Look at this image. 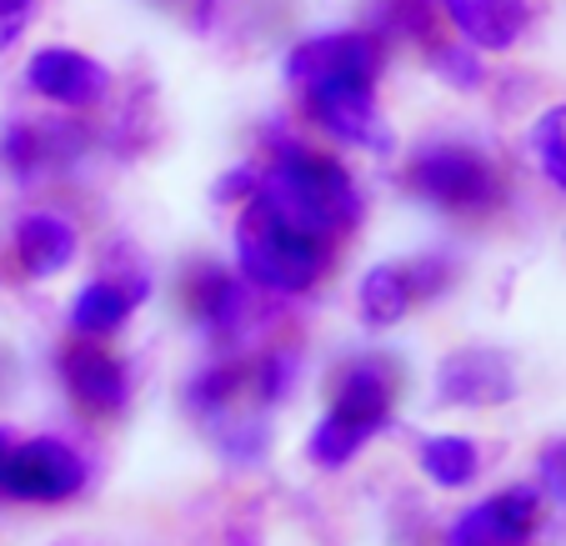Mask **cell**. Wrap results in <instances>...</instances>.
Instances as JSON below:
<instances>
[{"label":"cell","mask_w":566,"mask_h":546,"mask_svg":"<svg viewBox=\"0 0 566 546\" xmlns=\"http://www.w3.org/2000/svg\"><path fill=\"white\" fill-rule=\"evenodd\" d=\"M256 196L266 206H276L286 221H296L301 231L326 237V241L356 231L366 216V201H361V191H356L352 171H346L336 156L296 146V140L276 146V161L261 171Z\"/></svg>","instance_id":"obj_1"},{"label":"cell","mask_w":566,"mask_h":546,"mask_svg":"<svg viewBox=\"0 0 566 546\" xmlns=\"http://www.w3.org/2000/svg\"><path fill=\"white\" fill-rule=\"evenodd\" d=\"M231 251L235 271L251 281V291H271V296H306L332 271V241L301 231L261 196H251L235 211Z\"/></svg>","instance_id":"obj_2"},{"label":"cell","mask_w":566,"mask_h":546,"mask_svg":"<svg viewBox=\"0 0 566 546\" xmlns=\"http://www.w3.org/2000/svg\"><path fill=\"white\" fill-rule=\"evenodd\" d=\"M396 411V371L381 356H356L336 371L332 407L306 431V461L316 472H342L361 456L366 441L391 427Z\"/></svg>","instance_id":"obj_3"},{"label":"cell","mask_w":566,"mask_h":546,"mask_svg":"<svg viewBox=\"0 0 566 546\" xmlns=\"http://www.w3.org/2000/svg\"><path fill=\"white\" fill-rule=\"evenodd\" d=\"M401 186L447 216H486L506 201V176L496 171V161L476 146H461V140L421 146L407 161Z\"/></svg>","instance_id":"obj_4"},{"label":"cell","mask_w":566,"mask_h":546,"mask_svg":"<svg viewBox=\"0 0 566 546\" xmlns=\"http://www.w3.org/2000/svg\"><path fill=\"white\" fill-rule=\"evenodd\" d=\"M91 482L86 456L61 437H25L11 441L6 466H0V502H31V506H61L81 496Z\"/></svg>","instance_id":"obj_5"},{"label":"cell","mask_w":566,"mask_h":546,"mask_svg":"<svg viewBox=\"0 0 566 546\" xmlns=\"http://www.w3.org/2000/svg\"><path fill=\"white\" fill-rule=\"evenodd\" d=\"M546 496L536 482H512L502 492L481 496L476 506L447 526V546H532L542 532Z\"/></svg>","instance_id":"obj_6"},{"label":"cell","mask_w":566,"mask_h":546,"mask_svg":"<svg viewBox=\"0 0 566 546\" xmlns=\"http://www.w3.org/2000/svg\"><path fill=\"white\" fill-rule=\"evenodd\" d=\"M381 65H386V45L376 31H332V35H311L286 55V81L296 91L326 86V81H366V86H376Z\"/></svg>","instance_id":"obj_7"},{"label":"cell","mask_w":566,"mask_h":546,"mask_svg":"<svg viewBox=\"0 0 566 546\" xmlns=\"http://www.w3.org/2000/svg\"><path fill=\"white\" fill-rule=\"evenodd\" d=\"M301 106H306V116L316 120L326 136L346 140V146L376 150V156H386V150L396 146L391 120L381 116L376 91L366 86V81H326V86H306L301 91Z\"/></svg>","instance_id":"obj_8"},{"label":"cell","mask_w":566,"mask_h":546,"mask_svg":"<svg viewBox=\"0 0 566 546\" xmlns=\"http://www.w3.org/2000/svg\"><path fill=\"white\" fill-rule=\"evenodd\" d=\"M522 391L516 361L496 346H461V351L441 356L437 366V401L441 407H506Z\"/></svg>","instance_id":"obj_9"},{"label":"cell","mask_w":566,"mask_h":546,"mask_svg":"<svg viewBox=\"0 0 566 546\" xmlns=\"http://www.w3.org/2000/svg\"><path fill=\"white\" fill-rule=\"evenodd\" d=\"M61 381L75 407L101 421L120 417L130 401V366L116 351H106V342H91V336H75L61 346Z\"/></svg>","instance_id":"obj_10"},{"label":"cell","mask_w":566,"mask_h":546,"mask_svg":"<svg viewBox=\"0 0 566 546\" xmlns=\"http://www.w3.org/2000/svg\"><path fill=\"white\" fill-rule=\"evenodd\" d=\"M25 86L61 111H86L111 96V71L75 45H41L25 65Z\"/></svg>","instance_id":"obj_11"},{"label":"cell","mask_w":566,"mask_h":546,"mask_svg":"<svg viewBox=\"0 0 566 546\" xmlns=\"http://www.w3.org/2000/svg\"><path fill=\"white\" fill-rule=\"evenodd\" d=\"M181 301L191 311V322L201 326L211 342H231L247 332L251 322V281L241 271H226L216 261H196L181 281Z\"/></svg>","instance_id":"obj_12"},{"label":"cell","mask_w":566,"mask_h":546,"mask_svg":"<svg viewBox=\"0 0 566 546\" xmlns=\"http://www.w3.org/2000/svg\"><path fill=\"white\" fill-rule=\"evenodd\" d=\"M75 150H81L75 126H35V120L0 126V171L21 186L41 181L45 171H61L65 161H75Z\"/></svg>","instance_id":"obj_13"},{"label":"cell","mask_w":566,"mask_h":546,"mask_svg":"<svg viewBox=\"0 0 566 546\" xmlns=\"http://www.w3.org/2000/svg\"><path fill=\"white\" fill-rule=\"evenodd\" d=\"M146 296H150L146 276H96V281H86L71 301V316H65V322H71V336L106 342V336H116L120 326L146 306Z\"/></svg>","instance_id":"obj_14"},{"label":"cell","mask_w":566,"mask_h":546,"mask_svg":"<svg viewBox=\"0 0 566 546\" xmlns=\"http://www.w3.org/2000/svg\"><path fill=\"white\" fill-rule=\"evenodd\" d=\"M11 251H15V266H21L31 281H55L61 271L75 266V256H81V231L55 211H31V216H21V225H15Z\"/></svg>","instance_id":"obj_15"},{"label":"cell","mask_w":566,"mask_h":546,"mask_svg":"<svg viewBox=\"0 0 566 546\" xmlns=\"http://www.w3.org/2000/svg\"><path fill=\"white\" fill-rule=\"evenodd\" d=\"M441 15L457 25L471 51H512L532 25L526 0H441Z\"/></svg>","instance_id":"obj_16"},{"label":"cell","mask_w":566,"mask_h":546,"mask_svg":"<svg viewBox=\"0 0 566 546\" xmlns=\"http://www.w3.org/2000/svg\"><path fill=\"white\" fill-rule=\"evenodd\" d=\"M417 301H421V291H417V276H411L407 261H376L361 276V286H356V311H361V322L371 326V332L401 326Z\"/></svg>","instance_id":"obj_17"},{"label":"cell","mask_w":566,"mask_h":546,"mask_svg":"<svg viewBox=\"0 0 566 546\" xmlns=\"http://www.w3.org/2000/svg\"><path fill=\"white\" fill-rule=\"evenodd\" d=\"M256 401V386H251V361H221V366H206V371L191 376L186 386V411L196 421H221L231 411H241V401ZM261 407V401H256Z\"/></svg>","instance_id":"obj_18"},{"label":"cell","mask_w":566,"mask_h":546,"mask_svg":"<svg viewBox=\"0 0 566 546\" xmlns=\"http://www.w3.org/2000/svg\"><path fill=\"white\" fill-rule=\"evenodd\" d=\"M417 466L441 492H467V486H476L486 456H481V441L461 437V431H437L417 447Z\"/></svg>","instance_id":"obj_19"},{"label":"cell","mask_w":566,"mask_h":546,"mask_svg":"<svg viewBox=\"0 0 566 546\" xmlns=\"http://www.w3.org/2000/svg\"><path fill=\"white\" fill-rule=\"evenodd\" d=\"M532 156L546 181L566 191V106H552L532 120Z\"/></svg>","instance_id":"obj_20"},{"label":"cell","mask_w":566,"mask_h":546,"mask_svg":"<svg viewBox=\"0 0 566 546\" xmlns=\"http://www.w3.org/2000/svg\"><path fill=\"white\" fill-rule=\"evenodd\" d=\"M251 386H256L261 407H281V401L291 397V386H296V351L276 346V351L256 356V361H251Z\"/></svg>","instance_id":"obj_21"},{"label":"cell","mask_w":566,"mask_h":546,"mask_svg":"<svg viewBox=\"0 0 566 546\" xmlns=\"http://www.w3.org/2000/svg\"><path fill=\"white\" fill-rule=\"evenodd\" d=\"M431 71L457 91H476L486 81V65H481V55L471 45H431Z\"/></svg>","instance_id":"obj_22"},{"label":"cell","mask_w":566,"mask_h":546,"mask_svg":"<svg viewBox=\"0 0 566 546\" xmlns=\"http://www.w3.org/2000/svg\"><path fill=\"white\" fill-rule=\"evenodd\" d=\"M536 486H542L546 502L566 506V437L542 447V461H536Z\"/></svg>","instance_id":"obj_23"},{"label":"cell","mask_w":566,"mask_h":546,"mask_svg":"<svg viewBox=\"0 0 566 546\" xmlns=\"http://www.w3.org/2000/svg\"><path fill=\"white\" fill-rule=\"evenodd\" d=\"M256 191H261V171H256V166H231V171L216 181L211 196H216V201H226V206H247Z\"/></svg>","instance_id":"obj_24"},{"label":"cell","mask_w":566,"mask_h":546,"mask_svg":"<svg viewBox=\"0 0 566 546\" xmlns=\"http://www.w3.org/2000/svg\"><path fill=\"white\" fill-rule=\"evenodd\" d=\"M411 276H417L421 301H431V296H441V291L457 281V266H451L447 256H421V261H411Z\"/></svg>","instance_id":"obj_25"},{"label":"cell","mask_w":566,"mask_h":546,"mask_svg":"<svg viewBox=\"0 0 566 546\" xmlns=\"http://www.w3.org/2000/svg\"><path fill=\"white\" fill-rule=\"evenodd\" d=\"M31 15H35V0H0V55L25 35Z\"/></svg>","instance_id":"obj_26"},{"label":"cell","mask_w":566,"mask_h":546,"mask_svg":"<svg viewBox=\"0 0 566 546\" xmlns=\"http://www.w3.org/2000/svg\"><path fill=\"white\" fill-rule=\"evenodd\" d=\"M11 441H15V437H11L6 427H0V466H6V451H11Z\"/></svg>","instance_id":"obj_27"}]
</instances>
